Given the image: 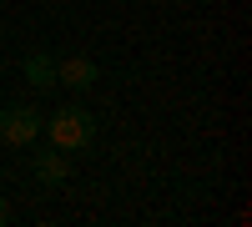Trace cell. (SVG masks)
<instances>
[{
	"mask_svg": "<svg viewBox=\"0 0 252 227\" xmlns=\"http://www.w3.org/2000/svg\"><path fill=\"white\" fill-rule=\"evenodd\" d=\"M40 131H46L51 147H61V152H86L96 141V116L86 106H61L56 116L40 121Z\"/></svg>",
	"mask_w": 252,
	"mask_h": 227,
	"instance_id": "1",
	"label": "cell"
},
{
	"mask_svg": "<svg viewBox=\"0 0 252 227\" xmlns=\"http://www.w3.org/2000/svg\"><path fill=\"white\" fill-rule=\"evenodd\" d=\"M40 116L35 106H0V141L5 147H31V141L40 136Z\"/></svg>",
	"mask_w": 252,
	"mask_h": 227,
	"instance_id": "2",
	"label": "cell"
},
{
	"mask_svg": "<svg viewBox=\"0 0 252 227\" xmlns=\"http://www.w3.org/2000/svg\"><path fill=\"white\" fill-rule=\"evenodd\" d=\"M101 81V66L91 56H66V61H56V86H66V91H91Z\"/></svg>",
	"mask_w": 252,
	"mask_h": 227,
	"instance_id": "3",
	"label": "cell"
},
{
	"mask_svg": "<svg viewBox=\"0 0 252 227\" xmlns=\"http://www.w3.org/2000/svg\"><path fill=\"white\" fill-rule=\"evenodd\" d=\"M66 177H71V162H66V152H61V147L35 152V182H40V187H61Z\"/></svg>",
	"mask_w": 252,
	"mask_h": 227,
	"instance_id": "4",
	"label": "cell"
},
{
	"mask_svg": "<svg viewBox=\"0 0 252 227\" xmlns=\"http://www.w3.org/2000/svg\"><path fill=\"white\" fill-rule=\"evenodd\" d=\"M20 71H26V81H31L35 91H51V86H56V56H46V51L26 56V66H20Z\"/></svg>",
	"mask_w": 252,
	"mask_h": 227,
	"instance_id": "5",
	"label": "cell"
},
{
	"mask_svg": "<svg viewBox=\"0 0 252 227\" xmlns=\"http://www.w3.org/2000/svg\"><path fill=\"white\" fill-rule=\"evenodd\" d=\"M10 222V202H5V192H0V227Z\"/></svg>",
	"mask_w": 252,
	"mask_h": 227,
	"instance_id": "6",
	"label": "cell"
}]
</instances>
